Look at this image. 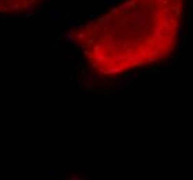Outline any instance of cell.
I'll return each mask as SVG.
<instances>
[{"label":"cell","instance_id":"1","mask_svg":"<svg viewBox=\"0 0 193 180\" xmlns=\"http://www.w3.org/2000/svg\"><path fill=\"white\" fill-rule=\"evenodd\" d=\"M188 0H125L78 25L71 39L89 68L115 78L165 61L176 50Z\"/></svg>","mask_w":193,"mask_h":180},{"label":"cell","instance_id":"2","mask_svg":"<svg viewBox=\"0 0 193 180\" xmlns=\"http://www.w3.org/2000/svg\"><path fill=\"white\" fill-rule=\"evenodd\" d=\"M50 0H0V15H22L40 8Z\"/></svg>","mask_w":193,"mask_h":180}]
</instances>
